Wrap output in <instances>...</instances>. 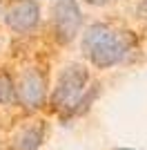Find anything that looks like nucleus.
Here are the masks:
<instances>
[{
	"label": "nucleus",
	"mask_w": 147,
	"mask_h": 150,
	"mask_svg": "<svg viewBox=\"0 0 147 150\" xmlns=\"http://www.w3.org/2000/svg\"><path fill=\"white\" fill-rule=\"evenodd\" d=\"M43 139H45V125L43 121H38L36 125H29V128H24L20 132L16 146H18V150H38Z\"/></svg>",
	"instance_id": "obj_6"
},
{
	"label": "nucleus",
	"mask_w": 147,
	"mask_h": 150,
	"mask_svg": "<svg viewBox=\"0 0 147 150\" xmlns=\"http://www.w3.org/2000/svg\"><path fill=\"white\" fill-rule=\"evenodd\" d=\"M87 5H92V7H105V5H109L111 0H85Z\"/></svg>",
	"instance_id": "obj_8"
},
{
	"label": "nucleus",
	"mask_w": 147,
	"mask_h": 150,
	"mask_svg": "<svg viewBox=\"0 0 147 150\" xmlns=\"http://www.w3.org/2000/svg\"><path fill=\"white\" fill-rule=\"evenodd\" d=\"M120 150H132V148H120Z\"/></svg>",
	"instance_id": "obj_10"
},
{
	"label": "nucleus",
	"mask_w": 147,
	"mask_h": 150,
	"mask_svg": "<svg viewBox=\"0 0 147 150\" xmlns=\"http://www.w3.org/2000/svg\"><path fill=\"white\" fill-rule=\"evenodd\" d=\"M87 81H89V74H87L85 65L69 63L67 67H62L60 76H58V83L51 94V105L56 110H69V108L78 105L80 96L85 94Z\"/></svg>",
	"instance_id": "obj_2"
},
{
	"label": "nucleus",
	"mask_w": 147,
	"mask_h": 150,
	"mask_svg": "<svg viewBox=\"0 0 147 150\" xmlns=\"http://www.w3.org/2000/svg\"><path fill=\"white\" fill-rule=\"evenodd\" d=\"M16 101V83L7 72H0V105H11Z\"/></svg>",
	"instance_id": "obj_7"
},
{
	"label": "nucleus",
	"mask_w": 147,
	"mask_h": 150,
	"mask_svg": "<svg viewBox=\"0 0 147 150\" xmlns=\"http://www.w3.org/2000/svg\"><path fill=\"white\" fill-rule=\"evenodd\" d=\"M54 31L56 40L62 45H69L80 34L83 27V13L76 0H54Z\"/></svg>",
	"instance_id": "obj_3"
},
{
	"label": "nucleus",
	"mask_w": 147,
	"mask_h": 150,
	"mask_svg": "<svg viewBox=\"0 0 147 150\" xmlns=\"http://www.w3.org/2000/svg\"><path fill=\"white\" fill-rule=\"evenodd\" d=\"M40 23V7L36 0H16L5 11V25L11 31L27 34Z\"/></svg>",
	"instance_id": "obj_4"
},
{
	"label": "nucleus",
	"mask_w": 147,
	"mask_h": 150,
	"mask_svg": "<svg viewBox=\"0 0 147 150\" xmlns=\"http://www.w3.org/2000/svg\"><path fill=\"white\" fill-rule=\"evenodd\" d=\"M85 56L92 61V65L105 69L114 67L129 52V40L123 31L111 29L109 25H92L89 29L83 34V43H80Z\"/></svg>",
	"instance_id": "obj_1"
},
{
	"label": "nucleus",
	"mask_w": 147,
	"mask_h": 150,
	"mask_svg": "<svg viewBox=\"0 0 147 150\" xmlns=\"http://www.w3.org/2000/svg\"><path fill=\"white\" fill-rule=\"evenodd\" d=\"M138 13H141L143 18H145V20H147V0H143L141 5H138Z\"/></svg>",
	"instance_id": "obj_9"
},
{
	"label": "nucleus",
	"mask_w": 147,
	"mask_h": 150,
	"mask_svg": "<svg viewBox=\"0 0 147 150\" xmlns=\"http://www.w3.org/2000/svg\"><path fill=\"white\" fill-rule=\"evenodd\" d=\"M16 101L27 110H36L45 101V76L38 69H24L16 83Z\"/></svg>",
	"instance_id": "obj_5"
}]
</instances>
